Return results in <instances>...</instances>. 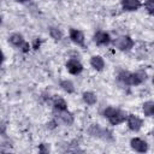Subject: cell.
<instances>
[{
  "mask_svg": "<svg viewBox=\"0 0 154 154\" xmlns=\"http://www.w3.org/2000/svg\"><path fill=\"white\" fill-rule=\"evenodd\" d=\"M70 38L73 43H76L77 46H82L84 47V35L81 30L77 29H70Z\"/></svg>",
  "mask_w": 154,
  "mask_h": 154,
  "instance_id": "ba28073f",
  "label": "cell"
},
{
  "mask_svg": "<svg viewBox=\"0 0 154 154\" xmlns=\"http://www.w3.org/2000/svg\"><path fill=\"white\" fill-rule=\"evenodd\" d=\"M103 116L108 119V122H109L112 125L122 124V123H124L125 119H126L125 113H124L123 111H120L119 108H116V107H107V108H105Z\"/></svg>",
  "mask_w": 154,
  "mask_h": 154,
  "instance_id": "7a4b0ae2",
  "label": "cell"
},
{
  "mask_svg": "<svg viewBox=\"0 0 154 154\" xmlns=\"http://www.w3.org/2000/svg\"><path fill=\"white\" fill-rule=\"evenodd\" d=\"M53 107H54V109L55 111H58V112H60V111H66L67 109V103H66V101L64 100V99H55L54 100V102H53Z\"/></svg>",
  "mask_w": 154,
  "mask_h": 154,
  "instance_id": "5bb4252c",
  "label": "cell"
},
{
  "mask_svg": "<svg viewBox=\"0 0 154 154\" xmlns=\"http://www.w3.org/2000/svg\"><path fill=\"white\" fill-rule=\"evenodd\" d=\"M96 95L91 91H84L83 93V101L87 103V105H95L96 103Z\"/></svg>",
  "mask_w": 154,
  "mask_h": 154,
  "instance_id": "4fadbf2b",
  "label": "cell"
},
{
  "mask_svg": "<svg viewBox=\"0 0 154 154\" xmlns=\"http://www.w3.org/2000/svg\"><path fill=\"white\" fill-rule=\"evenodd\" d=\"M113 43L119 51H129L134 47V40L130 36H125V35L117 37Z\"/></svg>",
  "mask_w": 154,
  "mask_h": 154,
  "instance_id": "3957f363",
  "label": "cell"
},
{
  "mask_svg": "<svg viewBox=\"0 0 154 154\" xmlns=\"http://www.w3.org/2000/svg\"><path fill=\"white\" fill-rule=\"evenodd\" d=\"M17 1H19V2H25V1H28V0H17Z\"/></svg>",
  "mask_w": 154,
  "mask_h": 154,
  "instance_id": "603a6c76",
  "label": "cell"
},
{
  "mask_svg": "<svg viewBox=\"0 0 154 154\" xmlns=\"http://www.w3.org/2000/svg\"><path fill=\"white\" fill-rule=\"evenodd\" d=\"M59 119L66 125H71L73 123V116L70 112H67V109L59 112Z\"/></svg>",
  "mask_w": 154,
  "mask_h": 154,
  "instance_id": "7c38bea8",
  "label": "cell"
},
{
  "mask_svg": "<svg viewBox=\"0 0 154 154\" xmlns=\"http://www.w3.org/2000/svg\"><path fill=\"white\" fill-rule=\"evenodd\" d=\"M5 130H6V125L2 124V123H0V134L4 135L5 134Z\"/></svg>",
  "mask_w": 154,
  "mask_h": 154,
  "instance_id": "ffe728a7",
  "label": "cell"
},
{
  "mask_svg": "<svg viewBox=\"0 0 154 154\" xmlns=\"http://www.w3.org/2000/svg\"><path fill=\"white\" fill-rule=\"evenodd\" d=\"M49 35H51V37H52L53 40H55V41H59V40H61V37H63V32H61L59 29H57V28H51V29H49Z\"/></svg>",
  "mask_w": 154,
  "mask_h": 154,
  "instance_id": "e0dca14e",
  "label": "cell"
},
{
  "mask_svg": "<svg viewBox=\"0 0 154 154\" xmlns=\"http://www.w3.org/2000/svg\"><path fill=\"white\" fill-rule=\"evenodd\" d=\"M60 87H61L66 93H69V94H71V93L75 91L73 83H72L71 81H69V79H64V81H61V82H60Z\"/></svg>",
  "mask_w": 154,
  "mask_h": 154,
  "instance_id": "2e32d148",
  "label": "cell"
},
{
  "mask_svg": "<svg viewBox=\"0 0 154 154\" xmlns=\"http://www.w3.org/2000/svg\"><path fill=\"white\" fill-rule=\"evenodd\" d=\"M142 6L140 0H122V7L125 11H137Z\"/></svg>",
  "mask_w": 154,
  "mask_h": 154,
  "instance_id": "9c48e42d",
  "label": "cell"
},
{
  "mask_svg": "<svg viewBox=\"0 0 154 154\" xmlns=\"http://www.w3.org/2000/svg\"><path fill=\"white\" fill-rule=\"evenodd\" d=\"M38 47H40V40L36 38V40L34 41V46H32V48H34V49H37Z\"/></svg>",
  "mask_w": 154,
  "mask_h": 154,
  "instance_id": "d6986e66",
  "label": "cell"
},
{
  "mask_svg": "<svg viewBox=\"0 0 154 154\" xmlns=\"http://www.w3.org/2000/svg\"><path fill=\"white\" fill-rule=\"evenodd\" d=\"M143 112L147 117H152L154 114V102L153 101H147L143 103Z\"/></svg>",
  "mask_w": 154,
  "mask_h": 154,
  "instance_id": "9a60e30c",
  "label": "cell"
},
{
  "mask_svg": "<svg viewBox=\"0 0 154 154\" xmlns=\"http://www.w3.org/2000/svg\"><path fill=\"white\" fill-rule=\"evenodd\" d=\"M1 23H2V19H1V16H0V25H1Z\"/></svg>",
  "mask_w": 154,
  "mask_h": 154,
  "instance_id": "cb8c5ba5",
  "label": "cell"
},
{
  "mask_svg": "<svg viewBox=\"0 0 154 154\" xmlns=\"http://www.w3.org/2000/svg\"><path fill=\"white\" fill-rule=\"evenodd\" d=\"M94 42L97 46H106L111 42V36L106 31H101V30L96 31L95 35H94Z\"/></svg>",
  "mask_w": 154,
  "mask_h": 154,
  "instance_id": "5b68a950",
  "label": "cell"
},
{
  "mask_svg": "<svg viewBox=\"0 0 154 154\" xmlns=\"http://www.w3.org/2000/svg\"><path fill=\"white\" fill-rule=\"evenodd\" d=\"M8 42L13 46V47H17V48H22L25 43V40L24 37L20 35V34H12L10 37H8Z\"/></svg>",
  "mask_w": 154,
  "mask_h": 154,
  "instance_id": "30bf717a",
  "label": "cell"
},
{
  "mask_svg": "<svg viewBox=\"0 0 154 154\" xmlns=\"http://www.w3.org/2000/svg\"><path fill=\"white\" fill-rule=\"evenodd\" d=\"M147 79V73L143 71L137 72H129V71H120L118 73V81L125 85H138Z\"/></svg>",
  "mask_w": 154,
  "mask_h": 154,
  "instance_id": "6da1fadb",
  "label": "cell"
},
{
  "mask_svg": "<svg viewBox=\"0 0 154 154\" xmlns=\"http://www.w3.org/2000/svg\"><path fill=\"white\" fill-rule=\"evenodd\" d=\"M144 7H146V10L148 11L149 14H153L154 13V0H146Z\"/></svg>",
  "mask_w": 154,
  "mask_h": 154,
  "instance_id": "ac0fdd59",
  "label": "cell"
},
{
  "mask_svg": "<svg viewBox=\"0 0 154 154\" xmlns=\"http://www.w3.org/2000/svg\"><path fill=\"white\" fill-rule=\"evenodd\" d=\"M66 69L71 75H79L83 70V65L77 59H70L66 63Z\"/></svg>",
  "mask_w": 154,
  "mask_h": 154,
  "instance_id": "52a82bcc",
  "label": "cell"
},
{
  "mask_svg": "<svg viewBox=\"0 0 154 154\" xmlns=\"http://www.w3.org/2000/svg\"><path fill=\"white\" fill-rule=\"evenodd\" d=\"M130 144H131V148H132L134 150L138 152V153H144V152L148 150V144H147V142L143 141V140H141V138H138V137L131 138Z\"/></svg>",
  "mask_w": 154,
  "mask_h": 154,
  "instance_id": "8992f818",
  "label": "cell"
},
{
  "mask_svg": "<svg viewBox=\"0 0 154 154\" xmlns=\"http://www.w3.org/2000/svg\"><path fill=\"white\" fill-rule=\"evenodd\" d=\"M40 152H41V153H47V152H48V148H45V143H42V144L40 146Z\"/></svg>",
  "mask_w": 154,
  "mask_h": 154,
  "instance_id": "44dd1931",
  "label": "cell"
},
{
  "mask_svg": "<svg viewBox=\"0 0 154 154\" xmlns=\"http://www.w3.org/2000/svg\"><path fill=\"white\" fill-rule=\"evenodd\" d=\"M126 120H128V126H129V129L132 130V131H138V130L142 128V125H143L142 119L138 118V117L135 116V114H129V116H126Z\"/></svg>",
  "mask_w": 154,
  "mask_h": 154,
  "instance_id": "277c9868",
  "label": "cell"
},
{
  "mask_svg": "<svg viewBox=\"0 0 154 154\" xmlns=\"http://www.w3.org/2000/svg\"><path fill=\"white\" fill-rule=\"evenodd\" d=\"M90 65L96 70V71H102L105 67V61L100 55H94L90 59Z\"/></svg>",
  "mask_w": 154,
  "mask_h": 154,
  "instance_id": "8fae6325",
  "label": "cell"
},
{
  "mask_svg": "<svg viewBox=\"0 0 154 154\" xmlns=\"http://www.w3.org/2000/svg\"><path fill=\"white\" fill-rule=\"evenodd\" d=\"M2 61H4V53H2V51L0 49V66H1Z\"/></svg>",
  "mask_w": 154,
  "mask_h": 154,
  "instance_id": "7402d4cb",
  "label": "cell"
}]
</instances>
